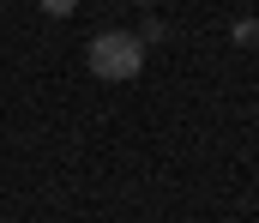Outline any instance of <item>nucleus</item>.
I'll list each match as a JSON object with an SVG mask.
<instances>
[{
    "label": "nucleus",
    "mask_w": 259,
    "mask_h": 223,
    "mask_svg": "<svg viewBox=\"0 0 259 223\" xmlns=\"http://www.w3.org/2000/svg\"><path fill=\"white\" fill-rule=\"evenodd\" d=\"M139 6H157V0H139Z\"/></svg>",
    "instance_id": "nucleus-4"
},
{
    "label": "nucleus",
    "mask_w": 259,
    "mask_h": 223,
    "mask_svg": "<svg viewBox=\"0 0 259 223\" xmlns=\"http://www.w3.org/2000/svg\"><path fill=\"white\" fill-rule=\"evenodd\" d=\"M235 42H259V18H241L235 24Z\"/></svg>",
    "instance_id": "nucleus-3"
},
{
    "label": "nucleus",
    "mask_w": 259,
    "mask_h": 223,
    "mask_svg": "<svg viewBox=\"0 0 259 223\" xmlns=\"http://www.w3.org/2000/svg\"><path fill=\"white\" fill-rule=\"evenodd\" d=\"M84 67L97 78H109V84H127V78L145 73V42H139L133 30H103V36H91Z\"/></svg>",
    "instance_id": "nucleus-1"
},
{
    "label": "nucleus",
    "mask_w": 259,
    "mask_h": 223,
    "mask_svg": "<svg viewBox=\"0 0 259 223\" xmlns=\"http://www.w3.org/2000/svg\"><path fill=\"white\" fill-rule=\"evenodd\" d=\"M72 6H78V0H42V12H49V18H72Z\"/></svg>",
    "instance_id": "nucleus-2"
}]
</instances>
